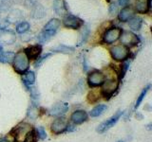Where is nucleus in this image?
Returning <instances> with one entry per match:
<instances>
[{
    "label": "nucleus",
    "mask_w": 152,
    "mask_h": 142,
    "mask_svg": "<svg viewBox=\"0 0 152 142\" xmlns=\"http://www.w3.org/2000/svg\"><path fill=\"white\" fill-rule=\"evenodd\" d=\"M69 104L66 102H58L49 110V115L52 117H61L69 110Z\"/></svg>",
    "instance_id": "nucleus-11"
},
{
    "label": "nucleus",
    "mask_w": 152,
    "mask_h": 142,
    "mask_svg": "<svg viewBox=\"0 0 152 142\" xmlns=\"http://www.w3.org/2000/svg\"><path fill=\"white\" fill-rule=\"evenodd\" d=\"M10 23L9 21H8V19L6 18V19H0V30L1 31H3V30H5L6 28L10 26Z\"/></svg>",
    "instance_id": "nucleus-34"
},
{
    "label": "nucleus",
    "mask_w": 152,
    "mask_h": 142,
    "mask_svg": "<svg viewBox=\"0 0 152 142\" xmlns=\"http://www.w3.org/2000/svg\"><path fill=\"white\" fill-rule=\"evenodd\" d=\"M33 130L31 124L27 122H21L17 124L13 129L10 132L11 135L13 137L14 142H24L28 134Z\"/></svg>",
    "instance_id": "nucleus-2"
},
{
    "label": "nucleus",
    "mask_w": 152,
    "mask_h": 142,
    "mask_svg": "<svg viewBox=\"0 0 152 142\" xmlns=\"http://www.w3.org/2000/svg\"><path fill=\"white\" fill-rule=\"evenodd\" d=\"M16 40L15 34L12 31L3 30L0 32V44L4 45H12Z\"/></svg>",
    "instance_id": "nucleus-14"
},
{
    "label": "nucleus",
    "mask_w": 152,
    "mask_h": 142,
    "mask_svg": "<svg viewBox=\"0 0 152 142\" xmlns=\"http://www.w3.org/2000/svg\"><path fill=\"white\" fill-rule=\"evenodd\" d=\"M135 11L131 7H125L122 9L118 14V18L121 22H126L134 16Z\"/></svg>",
    "instance_id": "nucleus-15"
},
{
    "label": "nucleus",
    "mask_w": 152,
    "mask_h": 142,
    "mask_svg": "<svg viewBox=\"0 0 152 142\" xmlns=\"http://www.w3.org/2000/svg\"><path fill=\"white\" fill-rule=\"evenodd\" d=\"M35 133H36V135H37V138L38 139L44 140V139L47 138V133H46L45 129L42 126L37 127L36 130H35Z\"/></svg>",
    "instance_id": "nucleus-33"
},
{
    "label": "nucleus",
    "mask_w": 152,
    "mask_h": 142,
    "mask_svg": "<svg viewBox=\"0 0 152 142\" xmlns=\"http://www.w3.org/2000/svg\"><path fill=\"white\" fill-rule=\"evenodd\" d=\"M104 80H106V75L99 70H93L88 76V84L91 88L102 86Z\"/></svg>",
    "instance_id": "nucleus-5"
},
{
    "label": "nucleus",
    "mask_w": 152,
    "mask_h": 142,
    "mask_svg": "<svg viewBox=\"0 0 152 142\" xmlns=\"http://www.w3.org/2000/svg\"><path fill=\"white\" fill-rule=\"evenodd\" d=\"M110 55L112 58L115 61H126L128 56H129V49L128 47L123 46V45H118V46H112L110 49Z\"/></svg>",
    "instance_id": "nucleus-6"
},
{
    "label": "nucleus",
    "mask_w": 152,
    "mask_h": 142,
    "mask_svg": "<svg viewBox=\"0 0 152 142\" xmlns=\"http://www.w3.org/2000/svg\"><path fill=\"white\" fill-rule=\"evenodd\" d=\"M142 25V19L139 16H133L128 21V26L133 30H139Z\"/></svg>",
    "instance_id": "nucleus-22"
},
{
    "label": "nucleus",
    "mask_w": 152,
    "mask_h": 142,
    "mask_svg": "<svg viewBox=\"0 0 152 142\" xmlns=\"http://www.w3.org/2000/svg\"><path fill=\"white\" fill-rule=\"evenodd\" d=\"M69 125V120L65 117H58L52 121L50 125V130L54 135H60L66 132Z\"/></svg>",
    "instance_id": "nucleus-9"
},
{
    "label": "nucleus",
    "mask_w": 152,
    "mask_h": 142,
    "mask_svg": "<svg viewBox=\"0 0 152 142\" xmlns=\"http://www.w3.org/2000/svg\"><path fill=\"white\" fill-rule=\"evenodd\" d=\"M128 68H129V63H128V62H125V63L121 64L120 72H119V74H118V80L119 82L124 79V77H125L126 72H127Z\"/></svg>",
    "instance_id": "nucleus-29"
},
{
    "label": "nucleus",
    "mask_w": 152,
    "mask_h": 142,
    "mask_svg": "<svg viewBox=\"0 0 152 142\" xmlns=\"http://www.w3.org/2000/svg\"><path fill=\"white\" fill-rule=\"evenodd\" d=\"M27 115H28V117L32 118V120H34V118H36L37 116H38V106L31 104V107H30V109L28 110V114H27Z\"/></svg>",
    "instance_id": "nucleus-31"
},
{
    "label": "nucleus",
    "mask_w": 152,
    "mask_h": 142,
    "mask_svg": "<svg viewBox=\"0 0 152 142\" xmlns=\"http://www.w3.org/2000/svg\"><path fill=\"white\" fill-rule=\"evenodd\" d=\"M123 114H124V111L118 110L114 115H112L110 117H109L108 120L102 122L101 124L97 127V129H96L97 133H99V134H104V133L108 131L110 128H112L119 121V120H120L121 117L123 116Z\"/></svg>",
    "instance_id": "nucleus-4"
},
{
    "label": "nucleus",
    "mask_w": 152,
    "mask_h": 142,
    "mask_svg": "<svg viewBox=\"0 0 152 142\" xmlns=\"http://www.w3.org/2000/svg\"><path fill=\"white\" fill-rule=\"evenodd\" d=\"M88 115L85 110H76L70 116V120L72 121L74 125L82 124L85 121L88 120Z\"/></svg>",
    "instance_id": "nucleus-12"
},
{
    "label": "nucleus",
    "mask_w": 152,
    "mask_h": 142,
    "mask_svg": "<svg viewBox=\"0 0 152 142\" xmlns=\"http://www.w3.org/2000/svg\"><path fill=\"white\" fill-rule=\"evenodd\" d=\"M116 142H125L124 140H118V141H116Z\"/></svg>",
    "instance_id": "nucleus-38"
},
{
    "label": "nucleus",
    "mask_w": 152,
    "mask_h": 142,
    "mask_svg": "<svg viewBox=\"0 0 152 142\" xmlns=\"http://www.w3.org/2000/svg\"><path fill=\"white\" fill-rule=\"evenodd\" d=\"M24 52L26 53L28 60H36L42 53V46L40 44H37L28 46L26 49H24Z\"/></svg>",
    "instance_id": "nucleus-13"
},
{
    "label": "nucleus",
    "mask_w": 152,
    "mask_h": 142,
    "mask_svg": "<svg viewBox=\"0 0 152 142\" xmlns=\"http://www.w3.org/2000/svg\"><path fill=\"white\" fill-rule=\"evenodd\" d=\"M51 55H52L51 53H47V54L43 55L41 57H38V58L36 59V61H35V63H34V67H36V68L40 67V65L44 63L45 61H47L48 59H49L50 57H51Z\"/></svg>",
    "instance_id": "nucleus-32"
},
{
    "label": "nucleus",
    "mask_w": 152,
    "mask_h": 142,
    "mask_svg": "<svg viewBox=\"0 0 152 142\" xmlns=\"http://www.w3.org/2000/svg\"><path fill=\"white\" fill-rule=\"evenodd\" d=\"M117 12H118L117 4L116 3H112L110 5V7H109V14H110V15H113V14L117 13Z\"/></svg>",
    "instance_id": "nucleus-35"
},
{
    "label": "nucleus",
    "mask_w": 152,
    "mask_h": 142,
    "mask_svg": "<svg viewBox=\"0 0 152 142\" xmlns=\"http://www.w3.org/2000/svg\"><path fill=\"white\" fill-rule=\"evenodd\" d=\"M122 28H110L104 31L102 36V43L107 45H111L114 42H116L122 33Z\"/></svg>",
    "instance_id": "nucleus-7"
},
{
    "label": "nucleus",
    "mask_w": 152,
    "mask_h": 142,
    "mask_svg": "<svg viewBox=\"0 0 152 142\" xmlns=\"http://www.w3.org/2000/svg\"><path fill=\"white\" fill-rule=\"evenodd\" d=\"M30 30V23L26 22V21H22L16 26V32L19 34H22V33L27 32Z\"/></svg>",
    "instance_id": "nucleus-28"
},
{
    "label": "nucleus",
    "mask_w": 152,
    "mask_h": 142,
    "mask_svg": "<svg viewBox=\"0 0 152 142\" xmlns=\"http://www.w3.org/2000/svg\"><path fill=\"white\" fill-rule=\"evenodd\" d=\"M74 50H75L74 47L66 46V45H59V46H57L55 49H52V51H54V52H59V53H64V54H71V53H73Z\"/></svg>",
    "instance_id": "nucleus-25"
},
{
    "label": "nucleus",
    "mask_w": 152,
    "mask_h": 142,
    "mask_svg": "<svg viewBox=\"0 0 152 142\" xmlns=\"http://www.w3.org/2000/svg\"><path fill=\"white\" fill-rule=\"evenodd\" d=\"M82 28H83V30H82V32H81V37H80V41H79L78 46L84 45L85 43L87 42L88 38V36L90 34V30H89V28L88 26H85Z\"/></svg>",
    "instance_id": "nucleus-27"
},
{
    "label": "nucleus",
    "mask_w": 152,
    "mask_h": 142,
    "mask_svg": "<svg viewBox=\"0 0 152 142\" xmlns=\"http://www.w3.org/2000/svg\"><path fill=\"white\" fill-rule=\"evenodd\" d=\"M53 9L57 14H64L66 12V8L64 0H54L53 1Z\"/></svg>",
    "instance_id": "nucleus-23"
},
{
    "label": "nucleus",
    "mask_w": 152,
    "mask_h": 142,
    "mask_svg": "<svg viewBox=\"0 0 152 142\" xmlns=\"http://www.w3.org/2000/svg\"><path fill=\"white\" fill-rule=\"evenodd\" d=\"M35 80H36L35 73L33 71H27L25 74H23L22 82L28 90L33 86V84L35 83Z\"/></svg>",
    "instance_id": "nucleus-16"
},
{
    "label": "nucleus",
    "mask_w": 152,
    "mask_h": 142,
    "mask_svg": "<svg viewBox=\"0 0 152 142\" xmlns=\"http://www.w3.org/2000/svg\"><path fill=\"white\" fill-rule=\"evenodd\" d=\"M54 34H55V32L43 30L42 32L39 33V35L37 36V40H38V42H39V44H44V43L50 40Z\"/></svg>",
    "instance_id": "nucleus-24"
},
{
    "label": "nucleus",
    "mask_w": 152,
    "mask_h": 142,
    "mask_svg": "<svg viewBox=\"0 0 152 142\" xmlns=\"http://www.w3.org/2000/svg\"><path fill=\"white\" fill-rule=\"evenodd\" d=\"M119 39H120L122 45L126 46V47L135 46H137L138 44H139V37H138L136 34H134L133 32L129 31V30L122 31Z\"/></svg>",
    "instance_id": "nucleus-8"
},
{
    "label": "nucleus",
    "mask_w": 152,
    "mask_h": 142,
    "mask_svg": "<svg viewBox=\"0 0 152 142\" xmlns=\"http://www.w3.org/2000/svg\"><path fill=\"white\" fill-rule=\"evenodd\" d=\"M102 89H101V95L104 97V99H110L114 96V94L117 91V89L119 87V80L118 79H107L104 80V83L102 85Z\"/></svg>",
    "instance_id": "nucleus-3"
},
{
    "label": "nucleus",
    "mask_w": 152,
    "mask_h": 142,
    "mask_svg": "<svg viewBox=\"0 0 152 142\" xmlns=\"http://www.w3.org/2000/svg\"><path fill=\"white\" fill-rule=\"evenodd\" d=\"M151 88V84H148L145 88L142 89V91L141 92V94L139 95V97L137 98V101H136V103H135V105H134V110L136 111L138 108H139V106L141 105V103L142 102V101H144V99L145 98L146 96V94L148 93V91L150 90Z\"/></svg>",
    "instance_id": "nucleus-26"
},
{
    "label": "nucleus",
    "mask_w": 152,
    "mask_h": 142,
    "mask_svg": "<svg viewBox=\"0 0 152 142\" xmlns=\"http://www.w3.org/2000/svg\"><path fill=\"white\" fill-rule=\"evenodd\" d=\"M12 66L14 71L20 75L25 74L28 70V67H30V60H28L24 50L19 51L14 55V58L12 60Z\"/></svg>",
    "instance_id": "nucleus-1"
},
{
    "label": "nucleus",
    "mask_w": 152,
    "mask_h": 142,
    "mask_svg": "<svg viewBox=\"0 0 152 142\" xmlns=\"http://www.w3.org/2000/svg\"><path fill=\"white\" fill-rule=\"evenodd\" d=\"M60 25H61V21L59 20V19L52 18L44 26V30H43L56 32V30H58V28L60 27Z\"/></svg>",
    "instance_id": "nucleus-19"
},
{
    "label": "nucleus",
    "mask_w": 152,
    "mask_h": 142,
    "mask_svg": "<svg viewBox=\"0 0 152 142\" xmlns=\"http://www.w3.org/2000/svg\"><path fill=\"white\" fill-rule=\"evenodd\" d=\"M46 14V11L44 7L41 4L34 3L32 5V9H31V16L35 19H40L43 18Z\"/></svg>",
    "instance_id": "nucleus-18"
},
{
    "label": "nucleus",
    "mask_w": 152,
    "mask_h": 142,
    "mask_svg": "<svg viewBox=\"0 0 152 142\" xmlns=\"http://www.w3.org/2000/svg\"><path fill=\"white\" fill-rule=\"evenodd\" d=\"M14 54L13 52H5L3 50L2 45L0 44V63L3 64H10L12 63L13 58H14Z\"/></svg>",
    "instance_id": "nucleus-20"
},
{
    "label": "nucleus",
    "mask_w": 152,
    "mask_h": 142,
    "mask_svg": "<svg viewBox=\"0 0 152 142\" xmlns=\"http://www.w3.org/2000/svg\"><path fill=\"white\" fill-rule=\"evenodd\" d=\"M0 142H12V141L8 139L7 137H1V138H0Z\"/></svg>",
    "instance_id": "nucleus-37"
},
{
    "label": "nucleus",
    "mask_w": 152,
    "mask_h": 142,
    "mask_svg": "<svg viewBox=\"0 0 152 142\" xmlns=\"http://www.w3.org/2000/svg\"><path fill=\"white\" fill-rule=\"evenodd\" d=\"M107 109V106L106 104H98V105L95 106L92 110L89 112V116L91 117H98L101 115H103Z\"/></svg>",
    "instance_id": "nucleus-21"
},
{
    "label": "nucleus",
    "mask_w": 152,
    "mask_h": 142,
    "mask_svg": "<svg viewBox=\"0 0 152 142\" xmlns=\"http://www.w3.org/2000/svg\"><path fill=\"white\" fill-rule=\"evenodd\" d=\"M128 2H129V0H119V4L121 6H127Z\"/></svg>",
    "instance_id": "nucleus-36"
},
{
    "label": "nucleus",
    "mask_w": 152,
    "mask_h": 142,
    "mask_svg": "<svg viewBox=\"0 0 152 142\" xmlns=\"http://www.w3.org/2000/svg\"><path fill=\"white\" fill-rule=\"evenodd\" d=\"M63 25L66 28H71V30H78V28L83 27L84 21L77 16L68 13L63 18Z\"/></svg>",
    "instance_id": "nucleus-10"
},
{
    "label": "nucleus",
    "mask_w": 152,
    "mask_h": 142,
    "mask_svg": "<svg viewBox=\"0 0 152 142\" xmlns=\"http://www.w3.org/2000/svg\"><path fill=\"white\" fill-rule=\"evenodd\" d=\"M22 18V14L20 13V12H19V13H15V11L12 12L11 13L9 14V16L7 17L8 21L10 23H13V22H18L20 21Z\"/></svg>",
    "instance_id": "nucleus-30"
},
{
    "label": "nucleus",
    "mask_w": 152,
    "mask_h": 142,
    "mask_svg": "<svg viewBox=\"0 0 152 142\" xmlns=\"http://www.w3.org/2000/svg\"><path fill=\"white\" fill-rule=\"evenodd\" d=\"M151 0H136L135 11L138 13H146L150 9Z\"/></svg>",
    "instance_id": "nucleus-17"
}]
</instances>
